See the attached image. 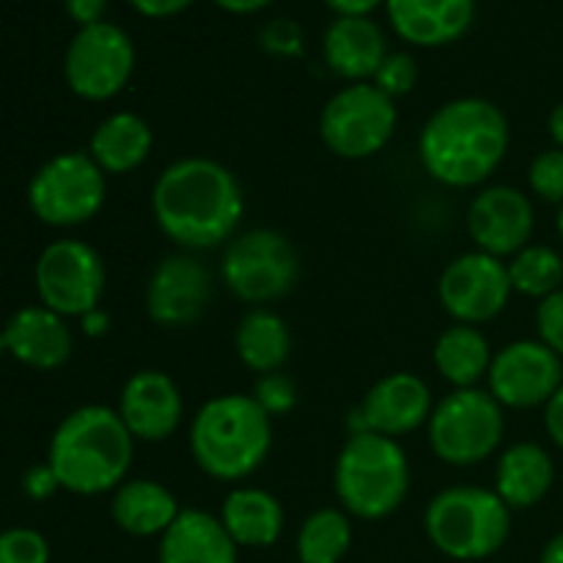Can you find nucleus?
<instances>
[{
    "label": "nucleus",
    "instance_id": "nucleus-1",
    "mask_svg": "<svg viewBox=\"0 0 563 563\" xmlns=\"http://www.w3.org/2000/svg\"><path fill=\"white\" fill-rule=\"evenodd\" d=\"M152 209L176 245L207 251L234 236L245 201L229 168L207 157H187L154 181Z\"/></svg>",
    "mask_w": 563,
    "mask_h": 563
},
{
    "label": "nucleus",
    "instance_id": "nucleus-2",
    "mask_svg": "<svg viewBox=\"0 0 563 563\" xmlns=\"http://www.w3.org/2000/svg\"><path fill=\"white\" fill-rule=\"evenodd\" d=\"M509 121L498 104L478 97L443 104L421 130L418 152L432 179L449 187H476L504 163Z\"/></svg>",
    "mask_w": 563,
    "mask_h": 563
},
{
    "label": "nucleus",
    "instance_id": "nucleus-3",
    "mask_svg": "<svg viewBox=\"0 0 563 563\" xmlns=\"http://www.w3.org/2000/svg\"><path fill=\"white\" fill-rule=\"evenodd\" d=\"M132 451L135 438L119 412L88 405L69 412L55 429L47 465L69 493L99 495L124 484Z\"/></svg>",
    "mask_w": 563,
    "mask_h": 563
},
{
    "label": "nucleus",
    "instance_id": "nucleus-4",
    "mask_svg": "<svg viewBox=\"0 0 563 563\" xmlns=\"http://www.w3.org/2000/svg\"><path fill=\"white\" fill-rule=\"evenodd\" d=\"M273 423L253 396H218L198 410L190 429L192 460L218 482L251 476L267 456Z\"/></svg>",
    "mask_w": 563,
    "mask_h": 563
},
{
    "label": "nucleus",
    "instance_id": "nucleus-5",
    "mask_svg": "<svg viewBox=\"0 0 563 563\" xmlns=\"http://www.w3.org/2000/svg\"><path fill=\"white\" fill-rule=\"evenodd\" d=\"M410 489V462L394 438L355 432L335 462V495L350 515L383 520L394 515Z\"/></svg>",
    "mask_w": 563,
    "mask_h": 563
},
{
    "label": "nucleus",
    "instance_id": "nucleus-6",
    "mask_svg": "<svg viewBox=\"0 0 563 563\" xmlns=\"http://www.w3.org/2000/svg\"><path fill=\"white\" fill-rule=\"evenodd\" d=\"M427 537L443 555L482 561L498 553L511 531V509L482 487H451L429 504Z\"/></svg>",
    "mask_w": 563,
    "mask_h": 563
},
{
    "label": "nucleus",
    "instance_id": "nucleus-7",
    "mask_svg": "<svg viewBox=\"0 0 563 563\" xmlns=\"http://www.w3.org/2000/svg\"><path fill=\"white\" fill-rule=\"evenodd\" d=\"M504 407L489 390L456 388L429 416V443L445 465L487 460L504 440Z\"/></svg>",
    "mask_w": 563,
    "mask_h": 563
},
{
    "label": "nucleus",
    "instance_id": "nucleus-8",
    "mask_svg": "<svg viewBox=\"0 0 563 563\" xmlns=\"http://www.w3.org/2000/svg\"><path fill=\"white\" fill-rule=\"evenodd\" d=\"M396 132V104L374 82L341 88L322 110L319 135L324 146L344 159L374 157Z\"/></svg>",
    "mask_w": 563,
    "mask_h": 563
},
{
    "label": "nucleus",
    "instance_id": "nucleus-9",
    "mask_svg": "<svg viewBox=\"0 0 563 563\" xmlns=\"http://www.w3.org/2000/svg\"><path fill=\"white\" fill-rule=\"evenodd\" d=\"M220 275L231 295L240 300L273 302L295 289L300 278V258L278 231H245L225 247Z\"/></svg>",
    "mask_w": 563,
    "mask_h": 563
},
{
    "label": "nucleus",
    "instance_id": "nucleus-10",
    "mask_svg": "<svg viewBox=\"0 0 563 563\" xmlns=\"http://www.w3.org/2000/svg\"><path fill=\"white\" fill-rule=\"evenodd\" d=\"M104 174L91 154H58L36 170L27 203L42 223L69 229L91 220L104 203Z\"/></svg>",
    "mask_w": 563,
    "mask_h": 563
},
{
    "label": "nucleus",
    "instance_id": "nucleus-11",
    "mask_svg": "<svg viewBox=\"0 0 563 563\" xmlns=\"http://www.w3.org/2000/svg\"><path fill=\"white\" fill-rule=\"evenodd\" d=\"M36 291L44 308L60 317H86L97 311L104 291V264L80 240L53 242L36 262Z\"/></svg>",
    "mask_w": 563,
    "mask_h": 563
},
{
    "label": "nucleus",
    "instance_id": "nucleus-12",
    "mask_svg": "<svg viewBox=\"0 0 563 563\" xmlns=\"http://www.w3.org/2000/svg\"><path fill=\"white\" fill-rule=\"evenodd\" d=\"M135 47L119 25L97 22L80 27L66 49L64 75L71 91L88 102H104L130 82Z\"/></svg>",
    "mask_w": 563,
    "mask_h": 563
},
{
    "label": "nucleus",
    "instance_id": "nucleus-13",
    "mask_svg": "<svg viewBox=\"0 0 563 563\" xmlns=\"http://www.w3.org/2000/svg\"><path fill=\"white\" fill-rule=\"evenodd\" d=\"M509 267L489 253H465L445 267L438 284L440 302L456 324H482L498 317L511 297Z\"/></svg>",
    "mask_w": 563,
    "mask_h": 563
},
{
    "label": "nucleus",
    "instance_id": "nucleus-14",
    "mask_svg": "<svg viewBox=\"0 0 563 563\" xmlns=\"http://www.w3.org/2000/svg\"><path fill=\"white\" fill-rule=\"evenodd\" d=\"M489 394L500 407L548 405L563 385V361L542 341H515L489 363Z\"/></svg>",
    "mask_w": 563,
    "mask_h": 563
},
{
    "label": "nucleus",
    "instance_id": "nucleus-15",
    "mask_svg": "<svg viewBox=\"0 0 563 563\" xmlns=\"http://www.w3.org/2000/svg\"><path fill=\"white\" fill-rule=\"evenodd\" d=\"M467 229L482 253L495 258L517 256L533 234V207L517 187H489L473 198Z\"/></svg>",
    "mask_w": 563,
    "mask_h": 563
},
{
    "label": "nucleus",
    "instance_id": "nucleus-16",
    "mask_svg": "<svg viewBox=\"0 0 563 563\" xmlns=\"http://www.w3.org/2000/svg\"><path fill=\"white\" fill-rule=\"evenodd\" d=\"M212 278L207 267L190 256H168L148 278L146 311L163 328L192 324L207 308Z\"/></svg>",
    "mask_w": 563,
    "mask_h": 563
},
{
    "label": "nucleus",
    "instance_id": "nucleus-17",
    "mask_svg": "<svg viewBox=\"0 0 563 563\" xmlns=\"http://www.w3.org/2000/svg\"><path fill=\"white\" fill-rule=\"evenodd\" d=\"M432 394L427 383L412 374H390L379 379L355 412L357 432H374L383 438H401L416 432L432 416Z\"/></svg>",
    "mask_w": 563,
    "mask_h": 563
},
{
    "label": "nucleus",
    "instance_id": "nucleus-18",
    "mask_svg": "<svg viewBox=\"0 0 563 563\" xmlns=\"http://www.w3.org/2000/svg\"><path fill=\"white\" fill-rule=\"evenodd\" d=\"M181 394L174 379L163 372H137L121 390L119 416L135 440L159 443L170 438L181 421Z\"/></svg>",
    "mask_w": 563,
    "mask_h": 563
},
{
    "label": "nucleus",
    "instance_id": "nucleus-19",
    "mask_svg": "<svg viewBox=\"0 0 563 563\" xmlns=\"http://www.w3.org/2000/svg\"><path fill=\"white\" fill-rule=\"evenodd\" d=\"M5 350L36 372H53L71 355V333L64 317L44 306L20 308L3 328Z\"/></svg>",
    "mask_w": 563,
    "mask_h": 563
},
{
    "label": "nucleus",
    "instance_id": "nucleus-20",
    "mask_svg": "<svg viewBox=\"0 0 563 563\" xmlns=\"http://www.w3.org/2000/svg\"><path fill=\"white\" fill-rule=\"evenodd\" d=\"M396 33L418 47H440L471 27L476 0H385Z\"/></svg>",
    "mask_w": 563,
    "mask_h": 563
},
{
    "label": "nucleus",
    "instance_id": "nucleus-21",
    "mask_svg": "<svg viewBox=\"0 0 563 563\" xmlns=\"http://www.w3.org/2000/svg\"><path fill=\"white\" fill-rule=\"evenodd\" d=\"M159 563H236V544L218 517L187 509L163 533Z\"/></svg>",
    "mask_w": 563,
    "mask_h": 563
},
{
    "label": "nucleus",
    "instance_id": "nucleus-22",
    "mask_svg": "<svg viewBox=\"0 0 563 563\" xmlns=\"http://www.w3.org/2000/svg\"><path fill=\"white\" fill-rule=\"evenodd\" d=\"M385 36L368 16H339L324 33V58L344 80L363 82L385 60Z\"/></svg>",
    "mask_w": 563,
    "mask_h": 563
},
{
    "label": "nucleus",
    "instance_id": "nucleus-23",
    "mask_svg": "<svg viewBox=\"0 0 563 563\" xmlns=\"http://www.w3.org/2000/svg\"><path fill=\"white\" fill-rule=\"evenodd\" d=\"M555 482V465L537 443H517L500 456L495 471V493L509 509H531Z\"/></svg>",
    "mask_w": 563,
    "mask_h": 563
},
{
    "label": "nucleus",
    "instance_id": "nucleus-24",
    "mask_svg": "<svg viewBox=\"0 0 563 563\" xmlns=\"http://www.w3.org/2000/svg\"><path fill=\"white\" fill-rule=\"evenodd\" d=\"M113 520L132 537H163L179 517V504L168 487L148 478L124 482L113 495Z\"/></svg>",
    "mask_w": 563,
    "mask_h": 563
},
{
    "label": "nucleus",
    "instance_id": "nucleus-25",
    "mask_svg": "<svg viewBox=\"0 0 563 563\" xmlns=\"http://www.w3.org/2000/svg\"><path fill=\"white\" fill-rule=\"evenodd\" d=\"M220 522L236 548H269L284 531V509L264 489H234L225 498Z\"/></svg>",
    "mask_w": 563,
    "mask_h": 563
},
{
    "label": "nucleus",
    "instance_id": "nucleus-26",
    "mask_svg": "<svg viewBox=\"0 0 563 563\" xmlns=\"http://www.w3.org/2000/svg\"><path fill=\"white\" fill-rule=\"evenodd\" d=\"M152 130L135 113H115L97 126L91 137V159L102 174H130L152 152Z\"/></svg>",
    "mask_w": 563,
    "mask_h": 563
},
{
    "label": "nucleus",
    "instance_id": "nucleus-27",
    "mask_svg": "<svg viewBox=\"0 0 563 563\" xmlns=\"http://www.w3.org/2000/svg\"><path fill=\"white\" fill-rule=\"evenodd\" d=\"M489 344L473 324H454L434 344V366L454 388H476L489 374Z\"/></svg>",
    "mask_w": 563,
    "mask_h": 563
},
{
    "label": "nucleus",
    "instance_id": "nucleus-28",
    "mask_svg": "<svg viewBox=\"0 0 563 563\" xmlns=\"http://www.w3.org/2000/svg\"><path fill=\"white\" fill-rule=\"evenodd\" d=\"M291 335L273 311H251L236 328V355L251 372L273 374L289 361Z\"/></svg>",
    "mask_w": 563,
    "mask_h": 563
},
{
    "label": "nucleus",
    "instance_id": "nucleus-29",
    "mask_svg": "<svg viewBox=\"0 0 563 563\" xmlns=\"http://www.w3.org/2000/svg\"><path fill=\"white\" fill-rule=\"evenodd\" d=\"M352 544V528L344 511L319 509L297 533L300 563H341Z\"/></svg>",
    "mask_w": 563,
    "mask_h": 563
},
{
    "label": "nucleus",
    "instance_id": "nucleus-30",
    "mask_svg": "<svg viewBox=\"0 0 563 563\" xmlns=\"http://www.w3.org/2000/svg\"><path fill=\"white\" fill-rule=\"evenodd\" d=\"M506 267H509L511 289L520 295L544 300L563 289V258L548 245L522 247Z\"/></svg>",
    "mask_w": 563,
    "mask_h": 563
},
{
    "label": "nucleus",
    "instance_id": "nucleus-31",
    "mask_svg": "<svg viewBox=\"0 0 563 563\" xmlns=\"http://www.w3.org/2000/svg\"><path fill=\"white\" fill-rule=\"evenodd\" d=\"M0 563H49L47 539L31 528L0 533Z\"/></svg>",
    "mask_w": 563,
    "mask_h": 563
},
{
    "label": "nucleus",
    "instance_id": "nucleus-32",
    "mask_svg": "<svg viewBox=\"0 0 563 563\" xmlns=\"http://www.w3.org/2000/svg\"><path fill=\"white\" fill-rule=\"evenodd\" d=\"M531 190L550 203H563V152L548 148L539 154L528 170Z\"/></svg>",
    "mask_w": 563,
    "mask_h": 563
},
{
    "label": "nucleus",
    "instance_id": "nucleus-33",
    "mask_svg": "<svg viewBox=\"0 0 563 563\" xmlns=\"http://www.w3.org/2000/svg\"><path fill=\"white\" fill-rule=\"evenodd\" d=\"M416 77H418L416 60H412L407 53H394V55H385V60L379 64L377 75H374V86H377L383 93H388L390 99H396V97H405V93L416 86Z\"/></svg>",
    "mask_w": 563,
    "mask_h": 563
},
{
    "label": "nucleus",
    "instance_id": "nucleus-34",
    "mask_svg": "<svg viewBox=\"0 0 563 563\" xmlns=\"http://www.w3.org/2000/svg\"><path fill=\"white\" fill-rule=\"evenodd\" d=\"M253 399L262 405V410L267 412L269 418L273 416H284L295 407L297 401V388L286 374L273 372V374H262V379L256 383V394Z\"/></svg>",
    "mask_w": 563,
    "mask_h": 563
},
{
    "label": "nucleus",
    "instance_id": "nucleus-35",
    "mask_svg": "<svg viewBox=\"0 0 563 563\" xmlns=\"http://www.w3.org/2000/svg\"><path fill=\"white\" fill-rule=\"evenodd\" d=\"M537 328L539 341L548 344L550 350L563 361V289L555 295L544 297L537 308Z\"/></svg>",
    "mask_w": 563,
    "mask_h": 563
},
{
    "label": "nucleus",
    "instance_id": "nucleus-36",
    "mask_svg": "<svg viewBox=\"0 0 563 563\" xmlns=\"http://www.w3.org/2000/svg\"><path fill=\"white\" fill-rule=\"evenodd\" d=\"M262 44L273 55H300L302 49V31L291 20H275L264 27Z\"/></svg>",
    "mask_w": 563,
    "mask_h": 563
},
{
    "label": "nucleus",
    "instance_id": "nucleus-37",
    "mask_svg": "<svg viewBox=\"0 0 563 563\" xmlns=\"http://www.w3.org/2000/svg\"><path fill=\"white\" fill-rule=\"evenodd\" d=\"M58 478H55L53 467L49 465H36L31 467V471L25 473V478H22V489H25V495H31L33 500H44L49 498V495L58 489Z\"/></svg>",
    "mask_w": 563,
    "mask_h": 563
},
{
    "label": "nucleus",
    "instance_id": "nucleus-38",
    "mask_svg": "<svg viewBox=\"0 0 563 563\" xmlns=\"http://www.w3.org/2000/svg\"><path fill=\"white\" fill-rule=\"evenodd\" d=\"M104 9H108V0H66V11L82 27L102 22Z\"/></svg>",
    "mask_w": 563,
    "mask_h": 563
},
{
    "label": "nucleus",
    "instance_id": "nucleus-39",
    "mask_svg": "<svg viewBox=\"0 0 563 563\" xmlns=\"http://www.w3.org/2000/svg\"><path fill=\"white\" fill-rule=\"evenodd\" d=\"M544 427H548V434L553 438V443L563 449V385L555 390L553 399L544 405Z\"/></svg>",
    "mask_w": 563,
    "mask_h": 563
},
{
    "label": "nucleus",
    "instance_id": "nucleus-40",
    "mask_svg": "<svg viewBox=\"0 0 563 563\" xmlns=\"http://www.w3.org/2000/svg\"><path fill=\"white\" fill-rule=\"evenodd\" d=\"M130 3L146 16H170L185 11L192 0H130Z\"/></svg>",
    "mask_w": 563,
    "mask_h": 563
},
{
    "label": "nucleus",
    "instance_id": "nucleus-41",
    "mask_svg": "<svg viewBox=\"0 0 563 563\" xmlns=\"http://www.w3.org/2000/svg\"><path fill=\"white\" fill-rule=\"evenodd\" d=\"M339 16H366L368 11L377 9L383 0H324Z\"/></svg>",
    "mask_w": 563,
    "mask_h": 563
},
{
    "label": "nucleus",
    "instance_id": "nucleus-42",
    "mask_svg": "<svg viewBox=\"0 0 563 563\" xmlns=\"http://www.w3.org/2000/svg\"><path fill=\"white\" fill-rule=\"evenodd\" d=\"M214 3L225 11H234V14H253V11L264 9V5H269L273 0H214Z\"/></svg>",
    "mask_w": 563,
    "mask_h": 563
},
{
    "label": "nucleus",
    "instance_id": "nucleus-43",
    "mask_svg": "<svg viewBox=\"0 0 563 563\" xmlns=\"http://www.w3.org/2000/svg\"><path fill=\"white\" fill-rule=\"evenodd\" d=\"M82 319V330H86L88 335H102L104 330L110 328V319H108V313H102L97 308V311H91V313H86V317H80Z\"/></svg>",
    "mask_w": 563,
    "mask_h": 563
},
{
    "label": "nucleus",
    "instance_id": "nucleus-44",
    "mask_svg": "<svg viewBox=\"0 0 563 563\" xmlns=\"http://www.w3.org/2000/svg\"><path fill=\"white\" fill-rule=\"evenodd\" d=\"M550 135H553L555 148L563 152V102L555 104V110L550 113Z\"/></svg>",
    "mask_w": 563,
    "mask_h": 563
},
{
    "label": "nucleus",
    "instance_id": "nucleus-45",
    "mask_svg": "<svg viewBox=\"0 0 563 563\" xmlns=\"http://www.w3.org/2000/svg\"><path fill=\"white\" fill-rule=\"evenodd\" d=\"M542 563H563V533L550 539V544L542 553Z\"/></svg>",
    "mask_w": 563,
    "mask_h": 563
},
{
    "label": "nucleus",
    "instance_id": "nucleus-46",
    "mask_svg": "<svg viewBox=\"0 0 563 563\" xmlns=\"http://www.w3.org/2000/svg\"><path fill=\"white\" fill-rule=\"evenodd\" d=\"M559 234H561V240H563V203H561V212H559Z\"/></svg>",
    "mask_w": 563,
    "mask_h": 563
},
{
    "label": "nucleus",
    "instance_id": "nucleus-47",
    "mask_svg": "<svg viewBox=\"0 0 563 563\" xmlns=\"http://www.w3.org/2000/svg\"><path fill=\"white\" fill-rule=\"evenodd\" d=\"M0 352H5V339H3V333H0Z\"/></svg>",
    "mask_w": 563,
    "mask_h": 563
}]
</instances>
